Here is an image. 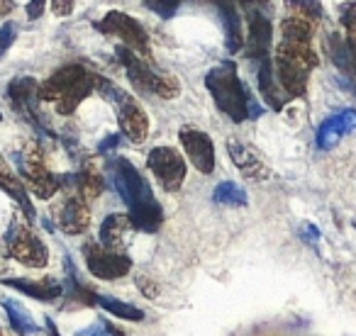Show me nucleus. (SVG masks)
Wrapping results in <instances>:
<instances>
[{
    "label": "nucleus",
    "instance_id": "1",
    "mask_svg": "<svg viewBox=\"0 0 356 336\" xmlns=\"http://www.w3.org/2000/svg\"><path fill=\"white\" fill-rule=\"evenodd\" d=\"M110 178H113V185H115V190H118V195L129 208L127 217H129L132 229L149 232V234L156 232L163 222L161 205L156 203L149 183L144 180V176L139 174L137 168L132 166V161H127V158H115V161L110 163Z\"/></svg>",
    "mask_w": 356,
    "mask_h": 336
},
{
    "label": "nucleus",
    "instance_id": "2",
    "mask_svg": "<svg viewBox=\"0 0 356 336\" xmlns=\"http://www.w3.org/2000/svg\"><path fill=\"white\" fill-rule=\"evenodd\" d=\"M205 88L210 90L215 105L220 108V112L227 115L232 122H244L249 117H259V105L254 103V98L247 93L244 83L237 76V66L232 61L215 66L205 76Z\"/></svg>",
    "mask_w": 356,
    "mask_h": 336
},
{
    "label": "nucleus",
    "instance_id": "3",
    "mask_svg": "<svg viewBox=\"0 0 356 336\" xmlns=\"http://www.w3.org/2000/svg\"><path fill=\"white\" fill-rule=\"evenodd\" d=\"M100 76L83 66H64L44 85H40V100L51 103L56 112L71 115L95 88H100Z\"/></svg>",
    "mask_w": 356,
    "mask_h": 336
},
{
    "label": "nucleus",
    "instance_id": "4",
    "mask_svg": "<svg viewBox=\"0 0 356 336\" xmlns=\"http://www.w3.org/2000/svg\"><path fill=\"white\" fill-rule=\"evenodd\" d=\"M13 161H15L17 171L25 178L27 190L32 195H37L40 200H49L51 195L59 190L61 185V176H54L49 168L44 166V158L37 144H27L25 149L13 153Z\"/></svg>",
    "mask_w": 356,
    "mask_h": 336
},
{
    "label": "nucleus",
    "instance_id": "5",
    "mask_svg": "<svg viewBox=\"0 0 356 336\" xmlns=\"http://www.w3.org/2000/svg\"><path fill=\"white\" fill-rule=\"evenodd\" d=\"M118 56L124 64V71H127L129 81H132L134 88L147 90L152 95H159V98H176L178 95V81L171 78V76L156 74L142 56H137L134 51L124 49V47H118Z\"/></svg>",
    "mask_w": 356,
    "mask_h": 336
},
{
    "label": "nucleus",
    "instance_id": "6",
    "mask_svg": "<svg viewBox=\"0 0 356 336\" xmlns=\"http://www.w3.org/2000/svg\"><path fill=\"white\" fill-rule=\"evenodd\" d=\"M100 88H103V93L108 95L115 103V108H118V122H120L122 134L132 144H142L144 139L149 137V117L142 110V105L129 93H124L118 85L110 83V81H100Z\"/></svg>",
    "mask_w": 356,
    "mask_h": 336
},
{
    "label": "nucleus",
    "instance_id": "7",
    "mask_svg": "<svg viewBox=\"0 0 356 336\" xmlns=\"http://www.w3.org/2000/svg\"><path fill=\"white\" fill-rule=\"evenodd\" d=\"M276 54L293 56L310 66H317V54L312 49V25L302 15H291L281 22V44Z\"/></svg>",
    "mask_w": 356,
    "mask_h": 336
},
{
    "label": "nucleus",
    "instance_id": "8",
    "mask_svg": "<svg viewBox=\"0 0 356 336\" xmlns=\"http://www.w3.org/2000/svg\"><path fill=\"white\" fill-rule=\"evenodd\" d=\"M147 166L154 174L156 183L161 185L166 193H176L181 190L186 180V161L184 153H178L173 146H154L147 156Z\"/></svg>",
    "mask_w": 356,
    "mask_h": 336
},
{
    "label": "nucleus",
    "instance_id": "9",
    "mask_svg": "<svg viewBox=\"0 0 356 336\" xmlns=\"http://www.w3.org/2000/svg\"><path fill=\"white\" fill-rule=\"evenodd\" d=\"M6 246H8V253H10L15 261L25 263V266H30V268L47 266V258H49L47 246L27 224L17 222V219L10 224V229H8Z\"/></svg>",
    "mask_w": 356,
    "mask_h": 336
},
{
    "label": "nucleus",
    "instance_id": "10",
    "mask_svg": "<svg viewBox=\"0 0 356 336\" xmlns=\"http://www.w3.org/2000/svg\"><path fill=\"white\" fill-rule=\"evenodd\" d=\"M98 30L103 35H110V37H118L122 40V47L129 51H134L137 56H147L149 54V37H147V30L139 25L134 17L124 15L120 10H110L103 20L98 22Z\"/></svg>",
    "mask_w": 356,
    "mask_h": 336
},
{
    "label": "nucleus",
    "instance_id": "11",
    "mask_svg": "<svg viewBox=\"0 0 356 336\" xmlns=\"http://www.w3.org/2000/svg\"><path fill=\"white\" fill-rule=\"evenodd\" d=\"M86 266L100 280H118V278L127 276L132 268V258L124 256L122 251H113L100 244H86L83 246Z\"/></svg>",
    "mask_w": 356,
    "mask_h": 336
},
{
    "label": "nucleus",
    "instance_id": "12",
    "mask_svg": "<svg viewBox=\"0 0 356 336\" xmlns=\"http://www.w3.org/2000/svg\"><path fill=\"white\" fill-rule=\"evenodd\" d=\"M178 139H181V146H184L186 156L193 161V166L198 168L200 174H213L215 171V146L213 139L205 132L195 127H184L178 132Z\"/></svg>",
    "mask_w": 356,
    "mask_h": 336
},
{
    "label": "nucleus",
    "instance_id": "13",
    "mask_svg": "<svg viewBox=\"0 0 356 336\" xmlns=\"http://www.w3.org/2000/svg\"><path fill=\"white\" fill-rule=\"evenodd\" d=\"M8 98H10L15 112H20L22 117L30 119L35 127L44 129L40 122V115H37V100H40V85H37L35 78L30 76H20V78L10 81L8 85Z\"/></svg>",
    "mask_w": 356,
    "mask_h": 336
},
{
    "label": "nucleus",
    "instance_id": "14",
    "mask_svg": "<svg viewBox=\"0 0 356 336\" xmlns=\"http://www.w3.org/2000/svg\"><path fill=\"white\" fill-rule=\"evenodd\" d=\"M247 17H249V37L244 42V47H247L249 61H254L259 66L261 61L271 59V35H273L271 22L259 10L247 12Z\"/></svg>",
    "mask_w": 356,
    "mask_h": 336
},
{
    "label": "nucleus",
    "instance_id": "15",
    "mask_svg": "<svg viewBox=\"0 0 356 336\" xmlns=\"http://www.w3.org/2000/svg\"><path fill=\"white\" fill-rule=\"evenodd\" d=\"M327 51H330L332 64L339 69L341 78L351 85V90H354V95H356V49L344 37H339V32H334V35H330V40H327Z\"/></svg>",
    "mask_w": 356,
    "mask_h": 336
},
{
    "label": "nucleus",
    "instance_id": "16",
    "mask_svg": "<svg viewBox=\"0 0 356 336\" xmlns=\"http://www.w3.org/2000/svg\"><path fill=\"white\" fill-rule=\"evenodd\" d=\"M227 151H229V158L234 161V166L239 168V174L244 178H252V180H266L268 176V168L257 153L252 151L249 146H244L239 139H229L227 142Z\"/></svg>",
    "mask_w": 356,
    "mask_h": 336
},
{
    "label": "nucleus",
    "instance_id": "17",
    "mask_svg": "<svg viewBox=\"0 0 356 336\" xmlns=\"http://www.w3.org/2000/svg\"><path fill=\"white\" fill-rule=\"evenodd\" d=\"M90 222V212L86 208V203L81 198H69L59 210V227L64 229L66 234L76 237V234H83L88 229Z\"/></svg>",
    "mask_w": 356,
    "mask_h": 336
},
{
    "label": "nucleus",
    "instance_id": "18",
    "mask_svg": "<svg viewBox=\"0 0 356 336\" xmlns=\"http://www.w3.org/2000/svg\"><path fill=\"white\" fill-rule=\"evenodd\" d=\"M61 183H71V185H74L76 193H79L76 198H81L83 203L98 198V195L103 193V188H105L103 176H100L93 166L81 168L79 174H74V176H61Z\"/></svg>",
    "mask_w": 356,
    "mask_h": 336
},
{
    "label": "nucleus",
    "instance_id": "19",
    "mask_svg": "<svg viewBox=\"0 0 356 336\" xmlns=\"http://www.w3.org/2000/svg\"><path fill=\"white\" fill-rule=\"evenodd\" d=\"M257 71H259L257 78H259V93H261V98L266 100V103L271 105L273 110H281L291 98H288V95L281 90V85H278L276 74H273L271 59L261 61V64L257 66Z\"/></svg>",
    "mask_w": 356,
    "mask_h": 336
},
{
    "label": "nucleus",
    "instance_id": "20",
    "mask_svg": "<svg viewBox=\"0 0 356 336\" xmlns=\"http://www.w3.org/2000/svg\"><path fill=\"white\" fill-rule=\"evenodd\" d=\"M0 188L6 190L10 198H15L17 203H20V208H22V212L27 215V219H35V210H32V203H30V198H27L25 183L17 178L15 171L8 166V161L3 156H0Z\"/></svg>",
    "mask_w": 356,
    "mask_h": 336
},
{
    "label": "nucleus",
    "instance_id": "21",
    "mask_svg": "<svg viewBox=\"0 0 356 336\" xmlns=\"http://www.w3.org/2000/svg\"><path fill=\"white\" fill-rule=\"evenodd\" d=\"M3 285H10L13 290H20L25 295L35 297L42 302H51L64 292L61 283L56 280H25V278H13V280H3Z\"/></svg>",
    "mask_w": 356,
    "mask_h": 336
},
{
    "label": "nucleus",
    "instance_id": "22",
    "mask_svg": "<svg viewBox=\"0 0 356 336\" xmlns=\"http://www.w3.org/2000/svg\"><path fill=\"white\" fill-rule=\"evenodd\" d=\"M129 229H132V224H129V217H124V215H110V217H105L103 224H100V246L120 251Z\"/></svg>",
    "mask_w": 356,
    "mask_h": 336
},
{
    "label": "nucleus",
    "instance_id": "23",
    "mask_svg": "<svg viewBox=\"0 0 356 336\" xmlns=\"http://www.w3.org/2000/svg\"><path fill=\"white\" fill-rule=\"evenodd\" d=\"M220 17L225 25V40H227L229 51H242L244 37H242V17L237 12L234 3H220Z\"/></svg>",
    "mask_w": 356,
    "mask_h": 336
},
{
    "label": "nucleus",
    "instance_id": "24",
    "mask_svg": "<svg viewBox=\"0 0 356 336\" xmlns=\"http://www.w3.org/2000/svg\"><path fill=\"white\" fill-rule=\"evenodd\" d=\"M3 307H6V312H8L10 326L20 336H30V334H37V331H40V326H37L35 319H32V314L17 300H13V297H6V300H3Z\"/></svg>",
    "mask_w": 356,
    "mask_h": 336
},
{
    "label": "nucleus",
    "instance_id": "25",
    "mask_svg": "<svg viewBox=\"0 0 356 336\" xmlns=\"http://www.w3.org/2000/svg\"><path fill=\"white\" fill-rule=\"evenodd\" d=\"M344 134H349V127H346L344 115H332L325 122L317 127V146L320 149H332L337 142H339Z\"/></svg>",
    "mask_w": 356,
    "mask_h": 336
},
{
    "label": "nucleus",
    "instance_id": "26",
    "mask_svg": "<svg viewBox=\"0 0 356 336\" xmlns=\"http://www.w3.org/2000/svg\"><path fill=\"white\" fill-rule=\"evenodd\" d=\"M95 305L108 310L110 314L120 317V319H127V321H142L144 319V312L139 307L129 305V302H122V300H115L110 295H95Z\"/></svg>",
    "mask_w": 356,
    "mask_h": 336
},
{
    "label": "nucleus",
    "instance_id": "27",
    "mask_svg": "<svg viewBox=\"0 0 356 336\" xmlns=\"http://www.w3.org/2000/svg\"><path fill=\"white\" fill-rule=\"evenodd\" d=\"M213 200H215V203H220V205H229V208H244V205L249 203L244 188H239V185L232 183V180H225V183H220L218 188H215V193H213Z\"/></svg>",
    "mask_w": 356,
    "mask_h": 336
},
{
    "label": "nucleus",
    "instance_id": "28",
    "mask_svg": "<svg viewBox=\"0 0 356 336\" xmlns=\"http://www.w3.org/2000/svg\"><path fill=\"white\" fill-rule=\"evenodd\" d=\"M341 25H344V30H346L344 40L356 49V3L341 6Z\"/></svg>",
    "mask_w": 356,
    "mask_h": 336
},
{
    "label": "nucleus",
    "instance_id": "29",
    "mask_svg": "<svg viewBox=\"0 0 356 336\" xmlns=\"http://www.w3.org/2000/svg\"><path fill=\"white\" fill-rule=\"evenodd\" d=\"M76 336H124V331H120L118 326H113L105 319H95L88 329L76 331Z\"/></svg>",
    "mask_w": 356,
    "mask_h": 336
},
{
    "label": "nucleus",
    "instance_id": "30",
    "mask_svg": "<svg viewBox=\"0 0 356 336\" xmlns=\"http://www.w3.org/2000/svg\"><path fill=\"white\" fill-rule=\"evenodd\" d=\"M17 32H20V27L13 20H8L6 25L0 27V56H6V51L10 49L13 42L17 40Z\"/></svg>",
    "mask_w": 356,
    "mask_h": 336
},
{
    "label": "nucleus",
    "instance_id": "31",
    "mask_svg": "<svg viewBox=\"0 0 356 336\" xmlns=\"http://www.w3.org/2000/svg\"><path fill=\"white\" fill-rule=\"evenodd\" d=\"M144 8L152 12H156L159 17H173V12L181 8V3L178 0H171V3H161V0H147L144 3Z\"/></svg>",
    "mask_w": 356,
    "mask_h": 336
},
{
    "label": "nucleus",
    "instance_id": "32",
    "mask_svg": "<svg viewBox=\"0 0 356 336\" xmlns=\"http://www.w3.org/2000/svg\"><path fill=\"white\" fill-rule=\"evenodd\" d=\"M137 285H139V290L144 292L147 297H156L159 295V287H156V283L154 280H149V278H137Z\"/></svg>",
    "mask_w": 356,
    "mask_h": 336
},
{
    "label": "nucleus",
    "instance_id": "33",
    "mask_svg": "<svg viewBox=\"0 0 356 336\" xmlns=\"http://www.w3.org/2000/svg\"><path fill=\"white\" fill-rule=\"evenodd\" d=\"M120 144V134H108V137L103 139V142L98 144V153H108L113 151L115 146Z\"/></svg>",
    "mask_w": 356,
    "mask_h": 336
},
{
    "label": "nucleus",
    "instance_id": "34",
    "mask_svg": "<svg viewBox=\"0 0 356 336\" xmlns=\"http://www.w3.org/2000/svg\"><path fill=\"white\" fill-rule=\"evenodd\" d=\"M293 6L300 8V10H307V15H310V17H320L322 15L320 3H293Z\"/></svg>",
    "mask_w": 356,
    "mask_h": 336
},
{
    "label": "nucleus",
    "instance_id": "35",
    "mask_svg": "<svg viewBox=\"0 0 356 336\" xmlns=\"http://www.w3.org/2000/svg\"><path fill=\"white\" fill-rule=\"evenodd\" d=\"M51 10L56 12V15H71V10H74V3L71 0H56V3H51Z\"/></svg>",
    "mask_w": 356,
    "mask_h": 336
},
{
    "label": "nucleus",
    "instance_id": "36",
    "mask_svg": "<svg viewBox=\"0 0 356 336\" xmlns=\"http://www.w3.org/2000/svg\"><path fill=\"white\" fill-rule=\"evenodd\" d=\"M42 10H44V3H42V0H37V3H27V17H30V20L40 17Z\"/></svg>",
    "mask_w": 356,
    "mask_h": 336
},
{
    "label": "nucleus",
    "instance_id": "37",
    "mask_svg": "<svg viewBox=\"0 0 356 336\" xmlns=\"http://www.w3.org/2000/svg\"><path fill=\"white\" fill-rule=\"evenodd\" d=\"M44 324H47V334H49V336H61L59 331H56V324L51 321V317H47Z\"/></svg>",
    "mask_w": 356,
    "mask_h": 336
},
{
    "label": "nucleus",
    "instance_id": "38",
    "mask_svg": "<svg viewBox=\"0 0 356 336\" xmlns=\"http://www.w3.org/2000/svg\"><path fill=\"white\" fill-rule=\"evenodd\" d=\"M13 10V3H6V0H0V17L8 15Z\"/></svg>",
    "mask_w": 356,
    "mask_h": 336
},
{
    "label": "nucleus",
    "instance_id": "39",
    "mask_svg": "<svg viewBox=\"0 0 356 336\" xmlns=\"http://www.w3.org/2000/svg\"><path fill=\"white\" fill-rule=\"evenodd\" d=\"M0 336H3V331H0Z\"/></svg>",
    "mask_w": 356,
    "mask_h": 336
},
{
    "label": "nucleus",
    "instance_id": "40",
    "mask_svg": "<svg viewBox=\"0 0 356 336\" xmlns=\"http://www.w3.org/2000/svg\"><path fill=\"white\" fill-rule=\"evenodd\" d=\"M0 119H3V115H0Z\"/></svg>",
    "mask_w": 356,
    "mask_h": 336
}]
</instances>
